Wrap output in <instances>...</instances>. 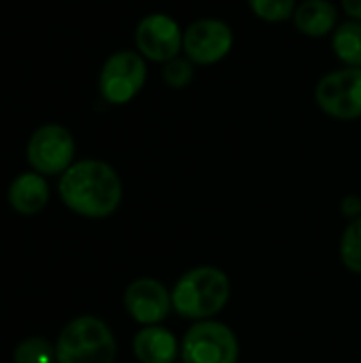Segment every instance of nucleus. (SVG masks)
<instances>
[{
  "label": "nucleus",
  "instance_id": "obj_10",
  "mask_svg": "<svg viewBox=\"0 0 361 363\" xmlns=\"http://www.w3.org/2000/svg\"><path fill=\"white\" fill-rule=\"evenodd\" d=\"M128 315L140 325H157L172 311V294L155 279H138L123 294Z\"/></svg>",
  "mask_w": 361,
  "mask_h": 363
},
{
  "label": "nucleus",
  "instance_id": "obj_8",
  "mask_svg": "<svg viewBox=\"0 0 361 363\" xmlns=\"http://www.w3.org/2000/svg\"><path fill=\"white\" fill-rule=\"evenodd\" d=\"M234 45L232 28L215 17H204L183 30V53L198 66L221 62Z\"/></svg>",
  "mask_w": 361,
  "mask_h": 363
},
{
  "label": "nucleus",
  "instance_id": "obj_5",
  "mask_svg": "<svg viewBox=\"0 0 361 363\" xmlns=\"http://www.w3.org/2000/svg\"><path fill=\"white\" fill-rule=\"evenodd\" d=\"M26 157L32 170L43 177L64 174L74 164V138L68 128L60 123H45L32 132Z\"/></svg>",
  "mask_w": 361,
  "mask_h": 363
},
{
  "label": "nucleus",
  "instance_id": "obj_7",
  "mask_svg": "<svg viewBox=\"0 0 361 363\" xmlns=\"http://www.w3.org/2000/svg\"><path fill=\"white\" fill-rule=\"evenodd\" d=\"M240 355L234 332L217 321H200L183 338V363H236Z\"/></svg>",
  "mask_w": 361,
  "mask_h": 363
},
{
  "label": "nucleus",
  "instance_id": "obj_2",
  "mask_svg": "<svg viewBox=\"0 0 361 363\" xmlns=\"http://www.w3.org/2000/svg\"><path fill=\"white\" fill-rule=\"evenodd\" d=\"M230 300V281L223 270L200 266L185 272L172 289V308L177 315L194 321H209Z\"/></svg>",
  "mask_w": 361,
  "mask_h": 363
},
{
  "label": "nucleus",
  "instance_id": "obj_6",
  "mask_svg": "<svg viewBox=\"0 0 361 363\" xmlns=\"http://www.w3.org/2000/svg\"><path fill=\"white\" fill-rule=\"evenodd\" d=\"M319 108L338 121H355L361 117V68L345 66L328 72L315 87Z\"/></svg>",
  "mask_w": 361,
  "mask_h": 363
},
{
  "label": "nucleus",
  "instance_id": "obj_17",
  "mask_svg": "<svg viewBox=\"0 0 361 363\" xmlns=\"http://www.w3.org/2000/svg\"><path fill=\"white\" fill-rule=\"evenodd\" d=\"M253 15L268 21V23H281L294 17L298 0H247Z\"/></svg>",
  "mask_w": 361,
  "mask_h": 363
},
{
  "label": "nucleus",
  "instance_id": "obj_4",
  "mask_svg": "<svg viewBox=\"0 0 361 363\" xmlns=\"http://www.w3.org/2000/svg\"><path fill=\"white\" fill-rule=\"evenodd\" d=\"M147 83V64L138 51L121 49L106 57L98 77L100 98L109 104H128Z\"/></svg>",
  "mask_w": 361,
  "mask_h": 363
},
{
  "label": "nucleus",
  "instance_id": "obj_16",
  "mask_svg": "<svg viewBox=\"0 0 361 363\" xmlns=\"http://www.w3.org/2000/svg\"><path fill=\"white\" fill-rule=\"evenodd\" d=\"M340 259L351 272L361 274V217L349 223L340 238Z\"/></svg>",
  "mask_w": 361,
  "mask_h": 363
},
{
  "label": "nucleus",
  "instance_id": "obj_1",
  "mask_svg": "<svg viewBox=\"0 0 361 363\" xmlns=\"http://www.w3.org/2000/svg\"><path fill=\"white\" fill-rule=\"evenodd\" d=\"M62 202L87 219L111 217L123 196L121 179L115 168L102 160H79L60 179Z\"/></svg>",
  "mask_w": 361,
  "mask_h": 363
},
{
  "label": "nucleus",
  "instance_id": "obj_9",
  "mask_svg": "<svg viewBox=\"0 0 361 363\" xmlns=\"http://www.w3.org/2000/svg\"><path fill=\"white\" fill-rule=\"evenodd\" d=\"M134 43L145 60L166 64L183 51V30L170 15L149 13L138 21Z\"/></svg>",
  "mask_w": 361,
  "mask_h": 363
},
{
  "label": "nucleus",
  "instance_id": "obj_18",
  "mask_svg": "<svg viewBox=\"0 0 361 363\" xmlns=\"http://www.w3.org/2000/svg\"><path fill=\"white\" fill-rule=\"evenodd\" d=\"M162 79L172 89H183L194 79V62L185 55H177L162 64Z\"/></svg>",
  "mask_w": 361,
  "mask_h": 363
},
{
  "label": "nucleus",
  "instance_id": "obj_15",
  "mask_svg": "<svg viewBox=\"0 0 361 363\" xmlns=\"http://www.w3.org/2000/svg\"><path fill=\"white\" fill-rule=\"evenodd\" d=\"M15 363H55V345L45 338H26L13 351Z\"/></svg>",
  "mask_w": 361,
  "mask_h": 363
},
{
  "label": "nucleus",
  "instance_id": "obj_3",
  "mask_svg": "<svg viewBox=\"0 0 361 363\" xmlns=\"http://www.w3.org/2000/svg\"><path fill=\"white\" fill-rule=\"evenodd\" d=\"M115 355V336L96 317L72 319L55 342L57 363H113Z\"/></svg>",
  "mask_w": 361,
  "mask_h": 363
},
{
  "label": "nucleus",
  "instance_id": "obj_12",
  "mask_svg": "<svg viewBox=\"0 0 361 363\" xmlns=\"http://www.w3.org/2000/svg\"><path fill=\"white\" fill-rule=\"evenodd\" d=\"M134 355L140 363H174L179 355V345L172 332L160 325L143 328L132 342Z\"/></svg>",
  "mask_w": 361,
  "mask_h": 363
},
{
  "label": "nucleus",
  "instance_id": "obj_19",
  "mask_svg": "<svg viewBox=\"0 0 361 363\" xmlns=\"http://www.w3.org/2000/svg\"><path fill=\"white\" fill-rule=\"evenodd\" d=\"M343 11L355 19V21H361V0H343Z\"/></svg>",
  "mask_w": 361,
  "mask_h": 363
},
{
  "label": "nucleus",
  "instance_id": "obj_14",
  "mask_svg": "<svg viewBox=\"0 0 361 363\" xmlns=\"http://www.w3.org/2000/svg\"><path fill=\"white\" fill-rule=\"evenodd\" d=\"M332 49L343 64L361 68V21L349 19L338 23L332 34Z\"/></svg>",
  "mask_w": 361,
  "mask_h": 363
},
{
  "label": "nucleus",
  "instance_id": "obj_11",
  "mask_svg": "<svg viewBox=\"0 0 361 363\" xmlns=\"http://www.w3.org/2000/svg\"><path fill=\"white\" fill-rule=\"evenodd\" d=\"M9 204L19 215H38L49 202V185L38 172H21L9 185Z\"/></svg>",
  "mask_w": 361,
  "mask_h": 363
},
{
  "label": "nucleus",
  "instance_id": "obj_13",
  "mask_svg": "<svg viewBox=\"0 0 361 363\" xmlns=\"http://www.w3.org/2000/svg\"><path fill=\"white\" fill-rule=\"evenodd\" d=\"M294 23L304 36L321 38L338 28V11L330 0H304L296 6Z\"/></svg>",
  "mask_w": 361,
  "mask_h": 363
}]
</instances>
